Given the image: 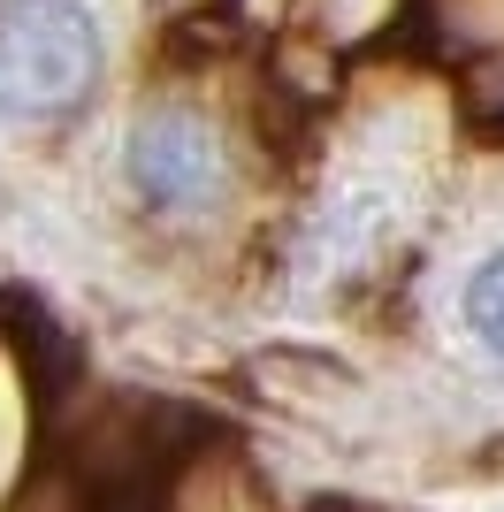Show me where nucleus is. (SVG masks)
I'll use <instances>...</instances> for the list:
<instances>
[{
  "label": "nucleus",
  "instance_id": "obj_1",
  "mask_svg": "<svg viewBox=\"0 0 504 512\" xmlns=\"http://www.w3.org/2000/svg\"><path fill=\"white\" fill-rule=\"evenodd\" d=\"M107 69L100 23L77 0H8L0 8V115L46 123L92 100Z\"/></svg>",
  "mask_w": 504,
  "mask_h": 512
},
{
  "label": "nucleus",
  "instance_id": "obj_2",
  "mask_svg": "<svg viewBox=\"0 0 504 512\" xmlns=\"http://www.w3.org/2000/svg\"><path fill=\"white\" fill-rule=\"evenodd\" d=\"M130 184L168 214L222 199V146H214V130L191 123V115H153L130 138Z\"/></svg>",
  "mask_w": 504,
  "mask_h": 512
},
{
  "label": "nucleus",
  "instance_id": "obj_3",
  "mask_svg": "<svg viewBox=\"0 0 504 512\" xmlns=\"http://www.w3.org/2000/svg\"><path fill=\"white\" fill-rule=\"evenodd\" d=\"M466 329H474L482 352L504 360V253H489L482 268L466 276Z\"/></svg>",
  "mask_w": 504,
  "mask_h": 512
}]
</instances>
